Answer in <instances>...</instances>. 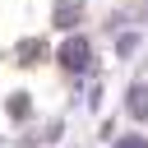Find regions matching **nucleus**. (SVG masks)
<instances>
[{"label":"nucleus","instance_id":"1","mask_svg":"<svg viewBox=\"0 0 148 148\" xmlns=\"http://www.w3.org/2000/svg\"><path fill=\"white\" fill-rule=\"evenodd\" d=\"M83 60H88V42H83V37H74V42H65V46H60V65L79 69Z\"/></svg>","mask_w":148,"mask_h":148},{"label":"nucleus","instance_id":"2","mask_svg":"<svg viewBox=\"0 0 148 148\" xmlns=\"http://www.w3.org/2000/svg\"><path fill=\"white\" fill-rule=\"evenodd\" d=\"M79 14H83V0H60V5H56V23H60V28H69Z\"/></svg>","mask_w":148,"mask_h":148},{"label":"nucleus","instance_id":"3","mask_svg":"<svg viewBox=\"0 0 148 148\" xmlns=\"http://www.w3.org/2000/svg\"><path fill=\"white\" fill-rule=\"evenodd\" d=\"M130 106L134 116H148V88H130Z\"/></svg>","mask_w":148,"mask_h":148},{"label":"nucleus","instance_id":"4","mask_svg":"<svg viewBox=\"0 0 148 148\" xmlns=\"http://www.w3.org/2000/svg\"><path fill=\"white\" fill-rule=\"evenodd\" d=\"M120 148H143V139H120Z\"/></svg>","mask_w":148,"mask_h":148}]
</instances>
